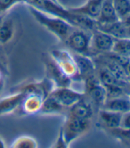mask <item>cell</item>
<instances>
[{"mask_svg":"<svg viewBox=\"0 0 130 148\" xmlns=\"http://www.w3.org/2000/svg\"><path fill=\"white\" fill-rule=\"evenodd\" d=\"M29 9L30 14L33 15L38 23H40L45 29L50 31L51 33H53L62 42L65 41V39L68 38L71 31L76 28L72 26L68 21L61 17L47 14L29 5Z\"/></svg>","mask_w":130,"mask_h":148,"instance_id":"obj_1","label":"cell"},{"mask_svg":"<svg viewBox=\"0 0 130 148\" xmlns=\"http://www.w3.org/2000/svg\"><path fill=\"white\" fill-rule=\"evenodd\" d=\"M91 35L92 32H89L88 30L75 28L65 39L64 43L75 54L90 56Z\"/></svg>","mask_w":130,"mask_h":148,"instance_id":"obj_2","label":"cell"},{"mask_svg":"<svg viewBox=\"0 0 130 148\" xmlns=\"http://www.w3.org/2000/svg\"><path fill=\"white\" fill-rule=\"evenodd\" d=\"M90 120L80 119L70 114H67L66 121L61 130L63 140L68 146L75 138L81 136L89 129Z\"/></svg>","mask_w":130,"mask_h":148,"instance_id":"obj_3","label":"cell"},{"mask_svg":"<svg viewBox=\"0 0 130 148\" xmlns=\"http://www.w3.org/2000/svg\"><path fill=\"white\" fill-rule=\"evenodd\" d=\"M23 1L27 3L29 6L34 7L43 13L61 17L68 21L71 24L73 16L72 13L69 9L64 8L59 2L55 1V0H23Z\"/></svg>","mask_w":130,"mask_h":148,"instance_id":"obj_4","label":"cell"},{"mask_svg":"<svg viewBox=\"0 0 130 148\" xmlns=\"http://www.w3.org/2000/svg\"><path fill=\"white\" fill-rule=\"evenodd\" d=\"M51 57L55 62L61 71L69 78H76L79 75L73 55L67 50L56 49L51 52Z\"/></svg>","mask_w":130,"mask_h":148,"instance_id":"obj_5","label":"cell"},{"mask_svg":"<svg viewBox=\"0 0 130 148\" xmlns=\"http://www.w3.org/2000/svg\"><path fill=\"white\" fill-rule=\"evenodd\" d=\"M86 78V91L88 95L90 103L94 104L96 107L102 108L107 99L105 88L100 83L96 75L91 74Z\"/></svg>","mask_w":130,"mask_h":148,"instance_id":"obj_6","label":"cell"},{"mask_svg":"<svg viewBox=\"0 0 130 148\" xmlns=\"http://www.w3.org/2000/svg\"><path fill=\"white\" fill-rule=\"evenodd\" d=\"M115 38L106 32L96 29L91 35L90 49L91 53L96 55L105 54L112 51ZM95 55V56H96Z\"/></svg>","mask_w":130,"mask_h":148,"instance_id":"obj_7","label":"cell"},{"mask_svg":"<svg viewBox=\"0 0 130 148\" xmlns=\"http://www.w3.org/2000/svg\"><path fill=\"white\" fill-rule=\"evenodd\" d=\"M50 95L64 107L70 108L72 105L83 98L84 93L78 92L70 87H58L53 89Z\"/></svg>","mask_w":130,"mask_h":148,"instance_id":"obj_8","label":"cell"},{"mask_svg":"<svg viewBox=\"0 0 130 148\" xmlns=\"http://www.w3.org/2000/svg\"><path fill=\"white\" fill-rule=\"evenodd\" d=\"M103 0H88L84 5L77 7L68 8L70 12L88 16L94 20L99 17Z\"/></svg>","mask_w":130,"mask_h":148,"instance_id":"obj_9","label":"cell"},{"mask_svg":"<svg viewBox=\"0 0 130 148\" xmlns=\"http://www.w3.org/2000/svg\"><path fill=\"white\" fill-rule=\"evenodd\" d=\"M47 72L49 74L50 79L53 83L57 84L58 87H70L71 85L70 78L67 77L61 71V69L58 67V65L53 60L52 57L49 59V62H47Z\"/></svg>","mask_w":130,"mask_h":148,"instance_id":"obj_10","label":"cell"},{"mask_svg":"<svg viewBox=\"0 0 130 148\" xmlns=\"http://www.w3.org/2000/svg\"><path fill=\"white\" fill-rule=\"evenodd\" d=\"M76 65L78 68L79 75L82 77H88L91 74H94L95 71L96 65L94 60L89 56L72 54Z\"/></svg>","mask_w":130,"mask_h":148,"instance_id":"obj_11","label":"cell"},{"mask_svg":"<svg viewBox=\"0 0 130 148\" xmlns=\"http://www.w3.org/2000/svg\"><path fill=\"white\" fill-rule=\"evenodd\" d=\"M122 113L105 109H101L98 113L100 123L107 129L116 130L120 128Z\"/></svg>","mask_w":130,"mask_h":148,"instance_id":"obj_12","label":"cell"},{"mask_svg":"<svg viewBox=\"0 0 130 148\" xmlns=\"http://www.w3.org/2000/svg\"><path fill=\"white\" fill-rule=\"evenodd\" d=\"M120 20L115 10L112 0H103L99 17L96 22L98 24L112 23Z\"/></svg>","mask_w":130,"mask_h":148,"instance_id":"obj_13","label":"cell"},{"mask_svg":"<svg viewBox=\"0 0 130 148\" xmlns=\"http://www.w3.org/2000/svg\"><path fill=\"white\" fill-rule=\"evenodd\" d=\"M101 109L124 113L130 111V99L127 95L118 97L107 99Z\"/></svg>","mask_w":130,"mask_h":148,"instance_id":"obj_14","label":"cell"},{"mask_svg":"<svg viewBox=\"0 0 130 148\" xmlns=\"http://www.w3.org/2000/svg\"><path fill=\"white\" fill-rule=\"evenodd\" d=\"M68 114H70L75 117L85 120H91L94 115V110L92 103H88L83 98L80 99L78 103H76L70 108H69Z\"/></svg>","mask_w":130,"mask_h":148,"instance_id":"obj_15","label":"cell"},{"mask_svg":"<svg viewBox=\"0 0 130 148\" xmlns=\"http://www.w3.org/2000/svg\"><path fill=\"white\" fill-rule=\"evenodd\" d=\"M97 29L103 32H106L112 36L114 38H124L127 37V28L123 24L120 20L117 22L107 23V24H98L97 23Z\"/></svg>","mask_w":130,"mask_h":148,"instance_id":"obj_16","label":"cell"},{"mask_svg":"<svg viewBox=\"0 0 130 148\" xmlns=\"http://www.w3.org/2000/svg\"><path fill=\"white\" fill-rule=\"evenodd\" d=\"M95 71H96L97 79H99L100 83L103 87L120 85V86H123L125 88L127 86V84H123L122 82H120L109 70H108L107 68H105L104 66L96 65Z\"/></svg>","mask_w":130,"mask_h":148,"instance_id":"obj_17","label":"cell"},{"mask_svg":"<svg viewBox=\"0 0 130 148\" xmlns=\"http://www.w3.org/2000/svg\"><path fill=\"white\" fill-rule=\"evenodd\" d=\"M26 94L21 92L14 95V96H11L2 99L0 101V115L11 112L14 109H16L23 103Z\"/></svg>","mask_w":130,"mask_h":148,"instance_id":"obj_18","label":"cell"},{"mask_svg":"<svg viewBox=\"0 0 130 148\" xmlns=\"http://www.w3.org/2000/svg\"><path fill=\"white\" fill-rule=\"evenodd\" d=\"M65 109L66 107H64L55 97L49 95L43 100L39 112L43 114H56L62 113Z\"/></svg>","mask_w":130,"mask_h":148,"instance_id":"obj_19","label":"cell"},{"mask_svg":"<svg viewBox=\"0 0 130 148\" xmlns=\"http://www.w3.org/2000/svg\"><path fill=\"white\" fill-rule=\"evenodd\" d=\"M43 100L44 99L41 97L35 94L26 95V97H24L23 103H21L23 106V111L29 114L39 112Z\"/></svg>","mask_w":130,"mask_h":148,"instance_id":"obj_20","label":"cell"},{"mask_svg":"<svg viewBox=\"0 0 130 148\" xmlns=\"http://www.w3.org/2000/svg\"><path fill=\"white\" fill-rule=\"evenodd\" d=\"M14 32V23L11 19H5L0 25V44H6L12 39Z\"/></svg>","mask_w":130,"mask_h":148,"instance_id":"obj_21","label":"cell"},{"mask_svg":"<svg viewBox=\"0 0 130 148\" xmlns=\"http://www.w3.org/2000/svg\"><path fill=\"white\" fill-rule=\"evenodd\" d=\"M111 52L130 58V38H115Z\"/></svg>","mask_w":130,"mask_h":148,"instance_id":"obj_22","label":"cell"},{"mask_svg":"<svg viewBox=\"0 0 130 148\" xmlns=\"http://www.w3.org/2000/svg\"><path fill=\"white\" fill-rule=\"evenodd\" d=\"M112 2L120 20L130 13V0H112Z\"/></svg>","mask_w":130,"mask_h":148,"instance_id":"obj_23","label":"cell"},{"mask_svg":"<svg viewBox=\"0 0 130 148\" xmlns=\"http://www.w3.org/2000/svg\"><path fill=\"white\" fill-rule=\"evenodd\" d=\"M14 146L15 147H36L37 146V143L36 141L31 138V137H27V136H24V137H20V138L16 141V143L14 144Z\"/></svg>","mask_w":130,"mask_h":148,"instance_id":"obj_24","label":"cell"},{"mask_svg":"<svg viewBox=\"0 0 130 148\" xmlns=\"http://www.w3.org/2000/svg\"><path fill=\"white\" fill-rule=\"evenodd\" d=\"M21 1H23V0H0V14L5 13L6 10Z\"/></svg>","mask_w":130,"mask_h":148,"instance_id":"obj_25","label":"cell"},{"mask_svg":"<svg viewBox=\"0 0 130 148\" xmlns=\"http://www.w3.org/2000/svg\"><path fill=\"white\" fill-rule=\"evenodd\" d=\"M120 129L122 130H130V111L122 113L121 121H120Z\"/></svg>","mask_w":130,"mask_h":148,"instance_id":"obj_26","label":"cell"},{"mask_svg":"<svg viewBox=\"0 0 130 148\" xmlns=\"http://www.w3.org/2000/svg\"><path fill=\"white\" fill-rule=\"evenodd\" d=\"M120 21L123 23V24L127 27L129 28L130 27V13H128L127 14H126L125 16H123Z\"/></svg>","mask_w":130,"mask_h":148,"instance_id":"obj_27","label":"cell"},{"mask_svg":"<svg viewBox=\"0 0 130 148\" xmlns=\"http://www.w3.org/2000/svg\"><path fill=\"white\" fill-rule=\"evenodd\" d=\"M5 20V15H4V13H1L0 14V25L2 24L3 21Z\"/></svg>","mask_w":130,"mask_h":148,"instance_id":"obj_28","label":"cell"},{"mask_svg":"<svg viewBox=\"0 0 130 148\" xmlns=\"http://www.w3.org/2000/svg\"><path fill=\"white\" fill-rule=\"evenodd\" d=\"M127 74H128L129 79H130V62L128 63V65H127Z\"/></svg>","mask_w":130,"mask_h":148,"instance_id":"obj_29","label":"cell"},{"mask_svg":"<svg viewBox=\"0 0 130 148\" xmlns=\"http://www.w3.org/2000/svg\"><path fill=\"white\" fill-rule=\"evenodd\" d=\"M127 37L130 38V27L127 28Z\"/></svg>","mask_w":130,"mask_h":148,"instance_id":"obj_30","label":"cell"},{"mask_svg":"<svg viewBox=\"0 0 130 148\" xmlns=\"http://www.w3.org/2000/svg\"><path fill=\"white\" fill-rule=\"evenodd\" d=\"M3 70V67H2V63H1V62H0V71H2Z\"/></svg>","mask_w":130,"mask_h":148,"instance_id":"obj_31","label":"cell"},{"mask_svg":"<svg viewBox=\"0 0 130 148\" xmlns=\"http://www.w3.org/2000/svg\"><path fill=\"white\" fill-rule=\"evenodd\" d=\"M4 146V144L1 142V140H0V147H3Z\"/></svg>","mask_w":130,"mask_h":148,"instance_id":"obj_32","label":"cell"},{"mask_svg":"<svg viewBox=\"0 0 130 148\" xmlns=\"http://www.w3.org/2000/svg\"><path fill=\"white\" fill-rule=\"evenodd\" d=\"M128 97H129V99H130V96H128Z\"/></svg>","mask_w":130,"mask_h":148,"instance_id":"obj_33","label":"cell"},{"mask_svg":"<svg viewBox=\"0 0 130 148\" xmlns=\"http://www.w3.org/2000/svg\"><path fill=\"white\" fill-rule=\"evenodd\" d=\"M55 1H57V2H58V0H55Z\"/></svg>","mask_w":130,"mask_h":148,"instance_id":"obj_34","label":"cell"}]
</instances>
